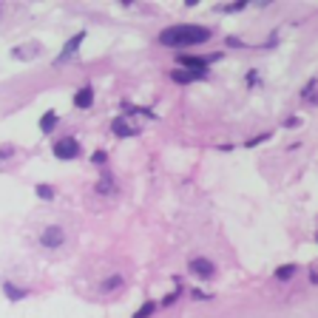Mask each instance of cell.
Wrapping results in <instances>:
<instances>
[{"mask_svg":"<svg viewBox=\"0 0 318 318\" xmlns=\"http://www.w3.org/2000/svg\"><path fill=\"white\" fill-rule=\"evenodd\" d=\"M210 37V32L202 26H170L159 34V43L162 46H170V48H179V46H196V43H204Z\"/></svg>","mask_w":318,"mask_h":318,"instance_id":"6da1fadb","label":"cell"},{"mask_svg":"<svg viewBox=\"0 0 318 318\" xmlns=\"http://www.w3.org/2000/svg\"><path fill=\"white\" fill-rule=\"evenodd\" d=\"M80 154V142L77 140H60L57 145H54V156L57 159H74Z\"/></svg>","mask_w":318,"mask_h":318,"instance_id":"7a4b0ae2","label":"cell"},{"mask_svg":"<svg viewBox=\"0 0 318 318\" xmlns=\"http://www.w3.org/2000/svg\"><path fill=\"white\" fill-rule=\"evenodd\" d=\"M62 238H66V233H62V228H57V224H52V228L43 230V236H40V242H43L46 248H60Z\"/></svg>","mask_w":318,"mask_h":318,"instance_id":"3957f363","label":"cell"},{"mask_svg":"<svg viewBox=\"0 0 318 318\" xmlns=\"http://www.w3.org/2000/svg\"><path fill=\"white\" fill-rule=\"evenodd\" d=\"M190 273L199 276V278H210V276L216 273V267H213V262H208V258H194V262H190Z\"/></svg>","mask_w":318,"mask_h":318,"instance_id":"277c9868","label":"cell"},{"mask_svg":"<svg viewBox=\"0 0 318 318\" xmlns=\"http://www.w3.org/2000/svg\"><path fill=\"white\" fill-rule=\"evenodd\" d=\"M82 40H86V34H82V32H80V34H74V37H71L68 43H66V48H62V54H60V57H57V62H62V60H68L71 54L77 52V46L82 43Z\"/></svg>","mask_w":318,"mask_h":318,"instance_id":"5b68a950","label":"cell"},{"mask_svg":"<svg viewBox=\"0 0 318 318\" xmlns=\"http://www.w3.org/2000/svg\"><path fill=\"white\" fill-rule=\"evenodd\" d=\"M91 102H94V91L91 88H80L77 97H74V106L77 108H91Z\"/></svg>","mask_w":318,"mask_h":318,"instance_id":"8992f818","label":"cell"},{"mask_svg":"<svg viewBox=\"0 0 318 318\" xmlns=\"http://www.w3.org/2000/svg\"><path fill=\"white\" fill-rule=\"evenodd\" d=\"M114 134L116 136H134V128L125 122V116H116L114 120Z\"/></svg>","mask_w":318,"mask_h":318,"instance_id":"52a82bcc","label":"cell"},{"mask_svg":"<svg viewBox=\"0 0 318 318\" xmlns=\"http://www.w3.org/2000/svg\"><path fill=\"white\" fill-rule=\"evenodd\" d=\"M182 66H194V71L204 74V68H208V60H199V57H182Z\"/></svg>","mask_w":318,"mask_h":318,"instance_id":"ba28073f","label":"cell"},{"mask_svg":"<svg viewBox=\"0 0 318 318\" xmlns=\"http://www.w3.org/2000/svg\"><path fill=\"white\" fill-rule=\"evenodd\" d=\"M54 125H57V114H54V111H48V114H46L43 120H40V128H43V131L48 134V131L54 128Z\"/></svg>","mask_w":318,"mask_h":318,"instance_id":"9c48e42d","label":"cell"},{"mask_svg":"<svg viewBox=\"0 0 318 318\" xmlns=\"http://www.w3.org/2000/svg\"><path fill=\"white\" fill-rule=\"evenodd\" d=\"M154 310H156V304H154V301H145V304H142V307L134 312V318H148Z\"/></svg>","mask_w":318,"mask_h":318,"instance_id":"30bf717a","label":"cell"},{"mask_svg":"<svg viewBox=\"0 0 318 318\" xmlns=\"http://www.w3.org/2000/svg\"><path fill=\"white\" fill-rule=\"evenodd\" d=\"M276 276H278L282 282H287V278H292V276H296V264H284V267H278V270H276Z\"/></svg>","mask_w":318,"mask_h":318,"instance_id":"8fae6325","label":"cell"},{"mask_svg":"<svg viewBox=\"0 0 318 318\" xmlns=\"http://www.w3.org/2000/svg\"><path fill=\"white\" fill-rule=\"evenodd\" d=\"M196 77H202V74H196V71H176V74H174V80H179V82H190V80H196Z\"/></svg>","mask_w":318,"mask_h":318,"instance_id":"7c38bea8","label":"cell"},{"mask_svg":"<svg viewBox=\"0 0 318 318\" xmlns=\"http://www.w3.org/2000/svg\"><path fill=\"white\" fill-rule=\"evenodd\" d=\"M37 196H40V199H52L54 190H52L48 185H37Z\"/></svg>","mask_w":318,"mask_h":318,"instance_id":"4fadbf2b","label":"cell"},{"mask_svg":"<svg viewBox=\"0 0 318 318\" xmlns=\"http://www.w3.org/2000/svg\"><path fill=\"white\" fill-rule=\"evenodd\" d=\"M6 292H9V298H12V301H20V298H23V290L12 287V284H6Z\"/></svg>","mask_w":318,"mask_h":318,"instance_id":"5bb4252c","label":"cell"},{"mask_svg":"<svg viewBox=\"0 0 318 318\" xmlns=\"http://www.w3.org/2000/svg\"><path fill=\"white\" fill-rule=\"evenodd\" d=\"M111 188H114V185H111V176H102V179H100V190H102V194H108Z\"/></svg>","mask_w":318,"mask_h":318,"instance_id":"9a60e30c","label":"cell"},{"mask_svg":"<svg viewBox=\"0 0 318 318\" xmlns=\"http://www.w3.org/2000/svg\"><path fill=\"white\" fill-rule=\"evenodd\" d=\"M312 88H316V80H310L307 88H304V97H307V100H312Z\"/></svg>","mask_w":318,"mask_h":318,"instance_id":"2e32d148","label":"cell"},{"mask_svg":"<svg viewBox=\"0 0 318 318\" xmlns=\"http://www.w3.org/2000/svg\"><path fill=\"white\" fill-rule=\"evenodd\" d=\"M106 150H97V154H94V162H97V165H102V162H106Z\"/></svg>","mask_w":318,"mask_h":318,"instance_id":"e0dca14e","label":"cell"}]
</instances>
